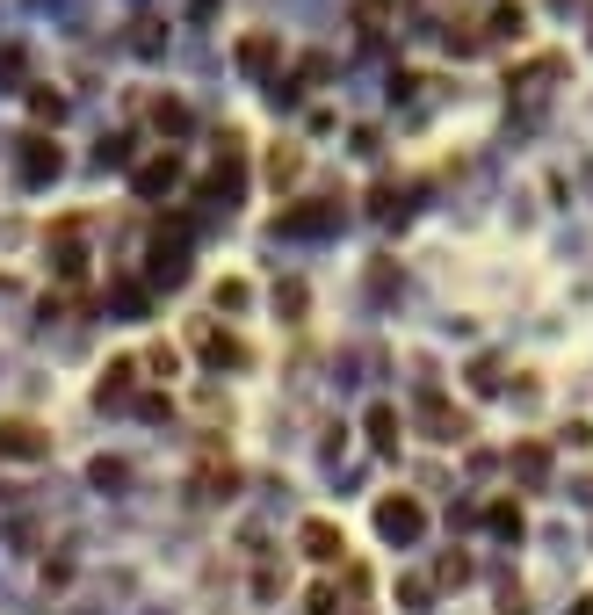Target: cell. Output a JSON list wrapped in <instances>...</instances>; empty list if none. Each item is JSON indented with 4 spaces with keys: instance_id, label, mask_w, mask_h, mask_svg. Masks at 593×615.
<instances>
[{
    "instance_id": "obj_1",
    "label": "cell",
    "mask_w": 593,
    "mask_h": 615,
    "mask_svg": "<svg viewBox=\"0 0 593 615\" xmlns=\"http://www.w3.org/2000/svg\"><path fill=\"white\" fill-rule=\"evenodd\" d=\"M377 529H384L391 543H413V536L427 529V514H420V507H413V500L398 492V500H384V507H377Z\"/></svg>"
},
{
    "instance_id": "obj_2",
    "label": "cell",
    "mask_w": 593,
    "mask_h": 615,
    "mask_svg": "<svg viewBox=\"0 0 593 615\" xmlns=\"http://www.w3.org/2000/svg\"><path fill=\"white\" fill-rule=\"evenodd\" d=\"M297 543H304V558H319V565H340V550H348V536H340L333 521H304Z\"/></svg>"
},
{
    "instance_id": "obj_3",
    "label": "cell",
    "mask_w": 593,
    "mask_h": 615,
    "mask_svg": "<svg viewBox=\"0 0 593 615\" xmlns=\"http://www.w3.org/2000/svg\"><path fill=\"white\" fill-rule=\"evenodd\" d=\"M51 435L44 427H29V420H0V456H44Z\"/></svg>"
},
{
    "instance_id": "obj_4",
    "label": "cell",
    "mask_w": 593,
    "mask_h": 615,
    "mask_svg": "<svg viewBox=\"0 0 593 615\" xmlns=\"http://www.w3.org/2000/svg\"><path fill=\"white\" fill-rule=\"evenodd\" d=\"M131 377H138V362H116L109 377L95 384V398H102V406H123V398H131Z\"/></svg>"
},
{
    "instance_id": "obj_5",
    "label": "cell",
    "mask_w": 593,
    "mask_h": 615,
    "mask_svg": "<svg viewBox=\"0 0 593 615\" xmlns=\"http://www.w3.org/2000/svg\"><path fill=\"white\" fill-rule=\"evenodd\" d=\"M297 167H304V152H297V145H275V152H268V181H290Z\"/></svg>"
}]
</instances>
